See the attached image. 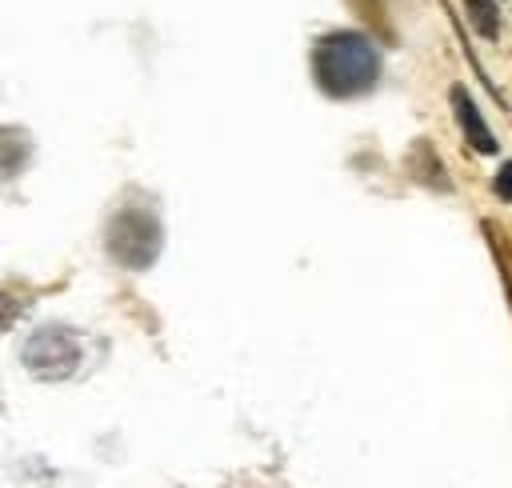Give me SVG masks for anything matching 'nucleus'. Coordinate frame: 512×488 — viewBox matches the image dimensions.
I'll use <instances>...</instances> for the list:
<instances>
[{"mask_svg":"<svg viewBox=\"0 0 512 488\" xmlns=\"http://www.w3.org/2000/svg\"><path fill=\"white\" fill-rule=\"evenodd\" d=\"M32 156V140L16 124H0V176H16Z\"/></svg>","mask_w":512,"mask_h":488,"instance_id":"nucleus-5","label":"nucleus"},{"mask_svg":"<svg viewBox=\"0 0 512 488\" xmlns=\"http://www.w3.org/2000/svg\"><path fill=\"white\" fill-rule=\"evenodd\" d=\"M452 112H456V120H460L464 140H468L480 156H496V152H500V144H496L492 128L484 124V116H480V108L472 104V96H468V88H464V84H456V88H452Z\"/></svg>","mask_w":512,"mask_h":488,"instance_id":"nucleus-4","label":"nucleus"},{"mask_svg":"<svg viewBox=\"0 0 512 488\" xmlns=\"http://www.w3.org/2000/svg\"><path fill=\"white\" fill-rule=\"evenodd\" d=\"M20 360L36 380H52V384L68 380V376H76V368L84 360V336L72 324H40L24 340Z\"/></svg>","mask_w":512,"mask_h":488,"instance_id":"nucleus-3","label":"nucleus"},{"mask_svg":"<svg viewBox=\"0 0 512 488\" xmlns=\"http://www.w3.org/2000/svg\"><path fill=\"white\" fill-rule=\"evenodd\" d=\"M104 244H108V256L120 264V268H148L160 252V220L152 208L144 204H124L112 212L108 220V232H104Z\"/></svg>","mask_w":512,"mask_h":488,"instance_id":"nucleus-2","label":"nucleus"},{"mask_svg":"<svg viewBox=\"0 0 512 488\" xmlns=\"http://www.w3.org/2000/svg\"><path fill=\"white\" fill-rule=\"evenodd\" d=\"M492 188H496V196H500V200H508V204H512V160H508V164L496 172Z\"/></svg>","mask_w":512,"mask_h":488,"instance_id":"nucleus-8","label":"nucleus"},{"mask_svg":"<svg viewBox=\"0 0 512 488\" xmlns=\"http://www.w3.org/2000/svg\"><path fill=\"white\" fill-rule=\"evenodd\" d=\"M380 68H384V60L368 32H352V28L328 32L312 48V76H316L320 92L336 96V100L372 92L380 80Z\"/></svg>","mask_w":512,"mask_h":488,"instance_id":"nucleus-1","label":"nucleus"},{"mask_svg":"<svg viewBox=\"0 0 512 488\" xmlns=\"http://www.w3.org/2000/svg\"><path fill=\"white\" fill-rule=\"evenodd\" d=\"M20 308H24V304H20V300H16L12 292H4V288H0V332H8V328L16 324Z\"/></svg>","mask_w":512,"mask_h":488,"instance_id":"nucleus-7","label":"nucleus"},{"mask_svg":"<svg viewBox=\"0 0 512 488\" xmlns=\"http://www.w3.org/2000/svg\"><path fill=\"white\" fill-rule=\"evenodd\" d=\"M464 12L480 36H500V8L496 0H464Z\"/></svg>","mask_w":512,"mask_h":488,"instance_id":"nucleus-6","label":"nucleus"}]
</instances>
